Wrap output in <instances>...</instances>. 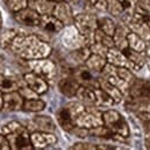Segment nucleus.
Masks as SVG:
<instances>
[{"mask_svg":"<svg viewBox=\"0 0 150 150\" xmlns=\"http://www.w3.org/2000/svg\"><path fill=\"white\" fill-rule=\"evenodd\" d=\"M9 50L18 54L23 60H33L47 58L52 52V47L38 37L37 35H27L22 34L14 38Z\"/></svg>","mask_w":150,"mask_h":150,"instance_id":"1","label":"nucleus"},{"mask_svg":"<svg viewBox=\"0 0 150 150\" xmlns=\"http://www.w3.org/2000/svg\"><path fill=\"white\" fill-rule=\"evenodd\" d=\"M103 124L112 131L113 134L120 137H128L129 136V126L122 114L118 112L117 110H106L102 112Z\"/></svg>","mask_w":150,"mask_h":150,"instance_id":"2","label":"nucleus"},{"mask_svg":"<svg viewBox=\"0 0 150 150\" xmlns=\"http://www.w3.org/2000/svg\"><path fill=\"white\" fill-rule=\"evenodd\" d=\"M97 16L93 13H80L74 15V25L80 34L87 39L88 46L94 43L95 30L98 28Z\"/></svg>","mask_w":150,"mask_h":150,"instance_id":"3","label":"nucleus"},{"mask_svg":"<svg viewBox=\"0 0 150 150\" xmlns=\"http://www.w3.org/2000/svg\"><path fill=\"white\" fill-rule=\"evenodd\" d=\"M27 62H28V67L30 68L31 72L42 76L46 81H51L56 77L57 66L52 60H50L47 58H42V59L28 60Z\"/></svg>","mask_w":150,"mask_h":150,"instance_id":"4","label":"nucleus"},{"mask_svg":"<svg viewBox=\"0 0 150 150\" xmlns=\"http://www.w3.org/2000/svg\"><path fill=\"white\" fill-rule=\"evenodd\" d=\"M75 125L79 127H82V128H87V129L103 125L102 112H99L96 109V106L86 105V109L76 117Z\"/></svg>","mask_w":150,"mask_h":150,"instance_id":"5","label":"nucleus"},{"mask_svg":"<svg viewBox=\"0 0 150 150\" xmlns=\"http://www.w3.org/2000/svg\"><path fill=\"white\" fill-rule=\"evenodd\" d=\"M61 33H62V36H61L62 45L71 51L88 45L87 39L80 34V31L75 28L74 24L66 25V28H64Z\"/></svg>","mask_w":150,"mask_h":150,"instance_id":"6","label":"nucleus"},{"mask_svg":"<svg viewBox=\"0 0 150 150\" xmlns=\"http://www.w3.org/2000/svg\"><path fill=\"white\" fill-rule=\"evenodd\" d=\"M11 150H31L34 149L30 140V134L28 129L23 126L19 131L14 132L12 134L6 135Z\"/></svg>","mask_w":150,"mask_h":150,"instance_id":"7","label":"nucleus"},{"mask_svg":"<svg viewBox=\"0 0 150 150\" xmlns=\"http://www.w3.org/2000/svg\"><path fill=\"white\" fill-rule=\"evenodd\" d=\"M128 98L134 100H150V81L134 79L128 89Z\"/></svg>","mask_w":150,"mask_h":150,"instance_id":"8","label":"nucleus"},{"mask_svg":"<svg viewBox=\"0 0 150 150\" xmlns=\"http://www.w3.org/2000/svg\"><path fill=\"white\" fill-rule=\"evenodd\" d=\"M95 74L96 73L89 69L86 65H79L71 75H73L76 79L80 86H86L89 88H99L98 77Z\"/></svg>","mask_w":150,"mask_h":150,"instance_id":"9","label":"nucleus"},{"mask_svg":"<svg viewBox=\"0 0 150 150\" xmlns=\"http://www.w3.org/2000/svg\"><path fill=\"white\" fill-rule=\"evenodd\" d=\"M14 20L24 27H30V28H38L39 22H40V15L37 12L31 8V7H25L23 9H21L19 12L13 14Z\"/></svg>","mask_w":150,"mask_h":150,"instance_id":"10","label":"nucleus"},{"mask_svg":"<svg viewBox=\"0 0 150 150\" xmlns=\"http://www.w3.org/2000/svg\"><path fill=\"white\" fill-rule=\"evenodd\" d=\"M30 140L34 149H45L51 146H54L58 142V139L53 133L42 131H35L31 133Z\"/></svg>","mask_w":150,"mask_h":150,"instance_id":"11","label":"nucleus"},{"mask_svg":"<svg viewBox=\"0 0 150 150\" xmlns=\"http://www.w3.org/2000/svg\"><path fill=\"white\" fill-rule=\"evenodd\" d=\"M52 15H54L60 22H62L65 27L74 24V14H73L71 4L67 2L66 0L56 2Z\"/></svg>","mask_w":150,"mask_h":150,"instance_id":"12","label":"nucleus"},{"mask_svg":"<svg viewBox=\"0 0 150 150\" xmlns=\"http://www.w3.org/2000/svg\"><path fill=\"white\" fill-rule=\"evenodd\" d=\"M23 80L25 86H28L30 89H33L36 94L43 95L49 90V83L42 76L34 73V72H28L23 75Z\"/></svg>","mask_w":150,"mask_h":150,"instance_id":"13","label":"nucleus"},{"mask_svg":"<svg viewBox=\"0 0 150 150\" xmlns=\"http://www.w3.org/2000/svg\"><path fill=\"white\" fill-rule=\"evenodd\" d=\"M24 98L19 91H11L4 94V108L2 110L6 112H16L22 110Z\"/></svg>","mask_w":150,"mask_h":150,"instance_id":"14","label":"nucleus"},{"mask_svg":"<svg viewBox=\"0 0 150 150\" xmlns=\"http://www.w3.org/2000/svg\"><path fill=\"white\" fill-rule=\"evenodd\" d=\"M38 28L47 34H59L65 28L64 23L60 22L54 15H40V22Z\"/></svg>","mask_w":150,"mask_h":150,"instance_id":"15","label":"nucleus"},{"mask_svg":"<svg viewBox=\"0 0 150 150\" xmlns=\"http://www.w3.org/2000/svg\"><path fill=\"white\" fill-rule=\"evenodd\" d=\"M58 88H59V91L64 96H66L68 98H72V97L76 96V93L80 88V83L76 81V79L73 75H69V76L62 77L59 81Z\"/></svg>","mask_w":150,"mask_h":150,"instance_id":"16","label":"nucleus"},{"mask_svg":"<svg viewBox=\"0 0 150 150\" xmlns=\"http://www.w3.org/2000/svg\"><path fill=\"white\" fill-rule=\"evenodd\" d=\"M24 80H19L15 76L0 73V91L2 94L11 91H19V89L24 86Z\"/></svg>","mask_w":150,"mask_h":150,"instance_id":"17","label":"nucleus"},{"mask_svg":"<svg viewBox=\"0 0 150 150\" xmlns=\"http://www.w3.org/2000/svg\"><path fill=\"white\" fill-rule=\"evenodd\" d=\"M106 60L109 64H111L115 67H127L131 69V62L127 59V57L124 54V52L115 46L110 47L106 53Z\"/></svg>","mask_w":150,"mask_h":150,"instance_id":"18","label":"nucleus"},{"mask_svg":"<svg viewBox=\"0 0 150 150\" xmlns=\"http://www.w3.org/2000/svg\"><path fill=\"white\" fill-rule=\"evenodd\" d=\"M122 52L131 62V71L133 73L142 69L146 66V59L147 58L143 54V52H137L131 47H126L125 50H122Z\"/></svg>","mask_w":150,"mask_h":150,"instance_id":"19","label":"nucleus"},{"mask_svg":"<svg viewBox=\"0 0 150 150\" xmlns=\"http://www.w3.org/2000/svg\"><path fill=\"white\" fill-rule=\"evenodd\" d=\"M57 120H58L59 126H60L64 131L68 132V133H71L72 129L76 126V125H75L74 118H73V115H72V113H71V111H69V109H68L67 105L62 106V108L57 112Z\"/></svg>","mask_w":150,"mask_h":150,"instance_id":"20","label":"nucleus"},{"mask_svg":"<svg viewBox=\"0 0 150 150\" xmlns=\"http://www.w3.org/2000/svg\"><path fill=\"white\" fill-rule=\"evenodd\" d=\"M131 30L128 29V27L122 23V24H117L115 31L113 34V40H114V46L119 50H125L126 47H128V40H127V35Z\"/></svg>","mask_w":150,"mask_h":150,"instance_id":"21","label":"nucleus"},{"mask_svg":"<svg viewBox=\"0 0 150 150\" xmlns=\"http://www.w3.org/2000/svg\"><path fill=\"white\" fill-rule=\"evenodd\" d=\"M98 82H99V88L100 89H103L106 94L109 95L111 98H112L113 100H114V103L115 104H118V103H121L122 102V99H124V97H125V95L122 94L114 84H112L111 82H109L108 80H105L104 77H102V76H99L98 77Z\"/></svg>","mask_w":150,"mask_h":150,"instance_id":"22","label":"nucleus"},{"mask_svg":"<svg viewBox=\"0 0 150 150\" xmlns=\"http://www.w3.org/2000/svg\"><path fill=\"white\" fill-rule=\"evenodd\" d=\"M33 124L35 125V129L36 131L54 133L57 128L53 119L51 117H49V115H36V117H34Z\"/></svg>","mask_w":150,"mask_h":150,"instance_id":"23","label":"nucleus"},{"mask_svg":"<svg viewBox=\"0 0 150 150\" xmlns=\"http://www.w3.org/2000/svg\"><path fill=\"white\" fill-rule=\"evenodd\" d=\"M81 103L88 106H96V95H95V88H89L86 86H80L76 96Z\"/></svg>","mask_w":150,"mask_h":150,"instance_id":"24","label":"nucleus"},{"mask_svg":"<svg viewBox=\"0 0 150 150\" xmlns=\"http://www.w3.org/2000/svg\"><path fill=\"white\" fill-rule=\"evenodd\" d=\"M28 6L34 8L39 15H51L53 13L56 2L51 0H35L28 2Z\"/></svg>","mask_w":150,"mask_h":150,"instance_id":"25","label":"nucleus"},{"mask_svg":"<svg viewBox=\"0 0 150 150\" xmlns=\"http://www.w3.org/2000/svg\"><path fill=\"white\" fill-rule=\"evenodd\" d=\"M108 64V60L105 57L98 56V54H94L91 53L90 57L87 59V61L84 62V65L95 72L96 74H100V72L103 71V68L105 67V65Z\"/></svg>","mask_w":150,"mask_h":150,"instance_id":"26","label":"nucleus"},{"mask_svg":"<svg viewBox=\"0 0 150 150\" xmlns=\"http://www.w3.org/2000/svg\"><path fill=\"white\" fill-rule=\"evenodd\" d=\"M127 40H128V47H131L133 50L137 51V52H143L147 47V43L142 37H140L139 35H136L135 33L129 31L127 35Z\"/></svg>","mask_w":150,"mask_h":150,"instance_id":"27","label":"nucleus"},{"mask_svg":"<svg viewBox=\"0 0 150 150\" xmlns=\"http://www.w3.org/2000/svg\"><path fill=\"white\" fill-rule=\"evenodd\" d=\"M46 104L44 100L38 98H31V99H24L22 110L25 112H40L45 109Z\"/></svg>","mask_w":150,"mask_h":150,"instance_id":"28","label":"nucleus"},{"mask_svg":"<svg viewBox=\"0 0 150 150\" xmlns=\"http://www.w3.org/2000/svg\"><path fill=\"white\" fill-rule=\"evenodd\" d=\"M90 54H91V51H90L88 45L71 51V58L73 59V61H75L77 65H84V62L90 57Z\"/></svg>","mask_w":150,"mask_h":150,"instance_id":"29","label":"nucleus"},{"mask_svg":"<svg viewBox=\"0 0 150 150\" xmlns=\"http://www.w3.org/2000/svg\"><path fill=\"white\" fill-rule=\"evenodd\" d=\"M95 95H96V106L111 108L115 104L112 98L100 88H95Z\"/></svg>","mask_w":150,"mask_h":150,"instance_id":"30","label":"nucleus"},{"mask_svg":"<svg viewBox=\"0 0 150 150\" xmlns=\"http://www.w3.org/2000/svg\"><path fill=\"white\" fill-rule=\"evenodd\" d=\"M69 149L73 150H111L118 149V147H113L109 144H96V143H88V142H77L72 146Z\"/></svg>","mask_w":150,"mask_h":150,"instance_id":"31","label":"nucleus"},{"mask_svg":"<svg viewBox=\"0 0 150 150\" xmlns=\"http://www.w3.org/2000/svg\"><path fill=\"white\" fill-rule=\"evenodd\" d=\"M97 23H98V28L100 30H103L105 34H108L110 36H113V34L115 31V28H117V23L111 18H109V16L98 18Z\"/></svg>","mask_w":150,"mask_h":150,"instance_id":"32","label":"nucleus"},{"mask_svg":"<svg viewBox=\"0 0 150 150\" xmlns=\"http://www.w3.org/2000/svg\"><path fill=\"white\" fill-rule=\"evenodd\" d=\"M18 36V31L14 29H7L0 34V46L4 50H9L14 38Z\"/></svg>","mask_w":150,"mask_h":150,"instance_id":"33","label":"nucleus"},{"mask_svg":"<svg viewBox=\"0 0 150 150\" xmlns=\"http://www.w3.org/2000/svg\"><path fill=\"white\" fill-rule=\"evenodd\" d=\"M94 42L100 43L103 45H105L106 47H113L114 46V40H113V36H110L108 34H105L103 30H100L99 28H97L95 30L94 34Z\"/></svg>","mask_w":150,"mask_h":150,"instance_id":"34","label":"nucleus"},{"mask_svg":"<svg viewBox=\"0 0 150 150\" xmlns=\"http://www.w3.org/2000/svg\"><path fill=\"white\" fill-rule=\"evenodd\" d=\"M106 12L112 16H121L125 12L120 0H108L106 1Z\"/></svg>","mask_w":150,"mask_h":150,"instance_id":"35","label":"nucleus"},{"mask_svg":"<svg viewBox=\"0 0 150 150\" xmlns=\"http://www.w3.org/2000/svg\"><path fill=\"white\" fill-rule=\"evenodd\" d=\"M6 8L11 12V13H16L21 9L28 7V1L27 0H2Z\"/></svg>","mask_w":150,"mask_h":150,"instance_id":"36","label":"nucleus"},{"mask_svg":"<svg viewBox=\"0 0 150 150\" xmlns=\"http://www.w3.org/2000/svg\"><path fill=\"white\" fill-rule=\"evenodd\" d=\"M23 126L18 122V121H9V122H7V124H4V125H1L0 126V134H2V135H8V134H12V133H14V132L19 131L20 128H22Z\"/></svg>","mask_w":150,"mask_h":150,"instance_id":"37","label":"nucleus"},{"mask_svg":"<svg viewBox=\"0 0 150 150\" xmlns=\"http://www.w3.org/2000/svg\"><path fill=\"white\" fill-rule=\"evenodd\" d=\"M117 73H118L120 79H122L124 81L129 83V86H131V83L135 79L134 73L132 72L129 68H127V67H117Z\"/></svg>","mask_w":150,"mask_h":150,"instance_id":"38","label":"nucleus"},{"mask_svg":"<svg viewBox=\"0 0 150 150\" xmlns=\"http://www.w3.org/2000/svg\"><path fill=\"white\" fill-rule=\"evenodd\" d=\"M89 49H90L91 53L105 57V58H106V53H108V51H109V47H106L105 45H103V44H100V43H97V42L91 43V44L89 45Z\"/></svg>","mask_w":150,"mask_h":150,"instance_id":"39","label":"nucleus"},{"mask_svg":"<svg viewBox=\"0 0 150 150\" xmlns=\"http://www.w3.org/2000/svg\"><path fill=\"white\" fill-rule=\"evenodd\" d=\"M19 93L21 94V96L24 98V99H31V98H38L39 95L36 94L33 89H30L28 86H22L19 89Z\"/></svg>","mask_w":150,"mask_h":150,"instance_id":"40","label":"nucleus"},{"mask_svg":"<svg viewBox=\"0 0 150 150\" xmlns=\"http://www.w3.org/2000/svg\"><path fill=\"white\" fill-rule=\"evenodd\" d=\"M125 12H128V13H132L134 12L135 9V6L137 4V0H120Z\"/></svg>","mask_w":150,"mask_h":150,"instance_id":"41","label":"nucleus"},{"mask_svg":"<svg viewBox=\"0 0 150 150\" xmlns=\"http://www.w3.org/2000/svg\"><path fill=\"white\" fill-rule=\"evenodd\" d=\"M89 5L98 11H106V1L108 0H87Z\"/></svg>","mask_w":150,"mask_h":150,"instance_id":"42","label":"nucleus"},{"mask_svg":"<svg viewBox=\"0 0 150 150\" xmlns=\"http://www.w3.org/2000/svg\"><path fill=\"white\" fill-rule=\"evenodd\" d=\"M0 150H11L9 142H8L7 137L2 134H0Z\"/></svg>","mask_w":150,"mask_h":150,"instance_id":"43","label":"nucleus"},{"mask_svg":"<svg viewBox=\"0 0 150 150\" xmlns=\"http://www.w3.org/2000/svg\"><path fill=\"white\" fill-rule=\"evenodd\" d=\"M137 6H140L141 8H143L147 13L150 14V0H137Z\"/></svg>","mask_w":150,"mask_h":150,"instance_id":"44","label":"nucleus"},{"mask_svg":"<svg viewBox=\"0 0 150 150\" xmlns=\"http://www.w3.org/2000/svg\"><path fill=\"white\" fill-rule=\"evenodd\" d=\"M144 144L146 147L150 149V131H148L146 133V139H144Z\"/></svg>","mask_w":150,"mask_h":150,"instance_id":"45","label":"nucleus"},{"mask_svg":"<svg viewBox=\"0 0 150 150\" xmlns=\"http://www.w3.org/2000/svg\"><path fill=\"white\" fill-rule=\"evenodd\" d=\"M2 108H4V94L0 91V112L2 111Z\"/></svg>","mask_w":150,"mask_h":150,"instance_id":"46","label":"nucleus"},{"mask_svg":"<svg viewBox=\"0 0 150 150\" xmlns=\"http://www.w3.org/2000/svg\"><path fill=\"white\" fill-rule=\"evenodd\" d=\"M143 54L146 56V58H150V46H148V45H147L146 50L143 51Z\"/></svg>","mask_w":150,"mask_h":150,"instance_id":"47","label":"nucleus"},{"mask_svg":"<svg viewBox=\"0 0 150 150\" xmlns=\"http://www.w3.org/2000/svg\"><path fill=\"white\" fill-rule=\"evenodd\" d=\"M67 2H69V4H77V2H80L81 0H66Z\"/></svg>","mask_w":150,"mask_h":150,"instance_id":"48","label":"nucleus"},{"mask_svg":"<svg viewBox=\"0 0 150 150\" xmlns=\"http://www.w3.org/2000/svg\"><path fill=\"white\" fill-rule=\"evenodd\" d=\"M2 28V16H1V12H0V29Z\"/></svg>","mask_w":150,"mask_h":150,"instance_id":"49","label":"nucleus"},{"mask_svg":"<svg viewBox=\"0 0 150 150\" xmlns=\"http://www.w3.org/2000/svg\"><path fill=\"white\" fill-rule=\"evenodd\" d=\"M51 1H53V2H59V1H62V0H51Z\"/></svg>","mask_w":150,"mask_h":150,"instance_id":"50","label":"nucleus"},{"mask_svg":"<svg viewBox=\"0 0 150 150\" xmlns=\"http://www.w3.org/2000/svg\"><path fill=\"white\" fill-rule=\"evenodd\" d=\"M148 66H149V68H150V58H148Z\"/></svg>","mask_w":150,"mask_h":150,"instance_id":"51","label":"nucleus"},{"mask_svg":"<svg viewBox=\"0 0 150 150\" xmlns=\"http://www.w3.org/2000/svg\"><path fill=\"white\" fill-rule=\"evenodd\" d=\"M28 2H31V1H35V0H27Z\"/></svg>","mask_w":150,"mask_h":150,"instance_id":"52","label":"nucleus"}]
</instances>
